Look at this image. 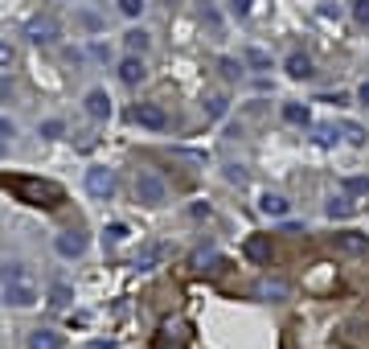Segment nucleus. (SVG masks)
<instances>
[{
  "instance_id": "1",
  "label": "nucleus",
  "mask_w": 369,
  "mask_h": 349,
  "mask_svg": "<svg viewBox=\"0 0 369 349\" xmlns=\"http://www.w3.org/2000/svg\"><path fill=\"white\" fill-rule=\"evenodd\" d=\"M0 185H4V189H12V193H16V202L37 206V210H58V206L66 202L62 185L41 181V177H0Z\"/></svg>"
},
{
  "instance_id": "2",
  "label": "nucleus",
  "mask_w": 369,
  "mask_h": 349,
  "mask_svg": "<svg viewBox=\"0 0 369 349\" xmlns=\"http://www.w3.org/2000/svg\"><path fill=\"white\" fill-rule=\"evenodd\" d=\"M0 284H4V300L12 309H33L37 304V288H33V280H29V272L21 263H8L0 272Z\"/></svg>"
},
{
  "instance_id": "3",
  "label": "nucleus",
  "mask_w": 369,
  "mask_h": 349,
  "mask_svg": "<svg viewBox=\"0 0 369 349\" xmlns=\"http://www.w3.org/2000/svg\"><path fill=\"white\" fill-rule=\"evenodd\" d=\"M115 189H119V181H115V169H107V165H94V169H86V193H90V197H99V202H111V197H115Z\"/></svg>"
},
{
  "instance_id": "4",
  "label": "nucleus",
  "mask_w": 369,
  "mask_h": 349,
  "mask_svg": "<svg viewBox=\"0 0 369 349\" xmlns=\"http://www.w3.org/2000/svg\"><path fill=\"white\" fill-rule=\"evenodd\" d=\"M136 197H140L144 206H164V202H168L164 177H160V173H140V177H136Z\"/></svg>"
},
{
  "instance_id": "5",
  "label": "nucleus",
  "mask_w": 369,
  "mask_h": 349,
  "mask_svg": "<svg viewBox=\"0 0 369 349\" xmlns=\"http://www.w3.org/2000/svg\"><path fill=\"white\" fill-rule=\"evenodd\" d=\"M86 247H90L86 230H62V234L53 239V251H58L62 259H82V255H86Z\"/></svg>"
},
{
  "instance_id": "6",
  "label": "nucleus",
  "mask_w": 369,
  "mask_h": 349,
  "mask_svg": "<svg viewBox=\"0 0 369 349\" xmlns=\"http://www.w3.org/2000/svg\"><path fill=\"white\" fill-rule=\"evenodd\" d=\"M131 119H136L140 128H148V132H164V128H168V115H164L160 103H136V107H131Z\"/></svg>"
},
{
  "instance_id": "7",
  "label": "nucleus",
  "mask_w": 369,
  "mask_h": 349,
  "mask_svg": "<svg viewBox=\"0 0 369 349\" xmlns=\"http://www.w3.org/2000/svg\"><path fill=\"white\" fill-rule=\"evenodd\" d=\"M333 247H337L341 255H366L369 234H361V230H341V234H333Z\"/></svg>"
},
{
  "instance_id": "8",
  "label": "nucleus",
  "mask_w": 369,
  "mask_h": 349,
  "mask_svg": "<svg viewBox=\"0 0 369 349\" xmlns=\"http://www.w3.org/2000/svg\"><path fill=\"white\" fill-rule=\"evenodd\" d=\"M82 107H86V115L90 119H111V95L107 91H86V99H82Z\"/></svg>"
},
{
  "instance_id": "9",
  "label": "nucleus",
  "mask_w": 369,
  "mask_h": 349,
  "mask_svg": "<svg viewBox=\"0 0 369 349\" xmlns=\"http://www.w3.org/2000/svg\"><path fill=\"white\" fill-rule=\"evenodd\" d=\"M283 70H288V78H296V82H304V78H312L316 74V66H312V58L308 53H288V62H283Z\"/></svg>"
},
{
  "instance_id": "10",
  "label": "nucleus",
  "mask_w": 369,
  "mask_h": 349,
  "mask_svg": "<svg viewBox=\"0 0 369 349\" xmlns=\"http://www.w3.org/2000/svg\"><path fill=\"white\" fill-rule=\"evenodd\" d=\"M144 74H148V70H144V58H140V53H127V58L119 62V82H123V86L144 82Z\"/></svg>"
},
{
  "instance_id": "11",
  "label": "nucleus",
  "mask_w": 369,
  "mask_h": 349,
  "mask_svg": "<svg viewBox=\"0 0 369 349\" xmlns=\"http://www.w3.org/2000/svg\"><path fill=\"white\" fill-rule=\"evenodd\" d=\"M259 210H263L267 218H288V214H292V202H288L283 193H263V197H259Z\"/></svg>"
},
{
  "instance_id": "12",
  "label": "nucleus",
  "mask_w": 369,
  "mask_h": 349,
  "mask_svg": "<svg viewBox=\"0 0 369 349\" xmlns=\"http://www.w3.org/2000/svg\"><path fill=\"white\" fill-rule=\"evenodd\" d=\"M242 251H246L251 263H271V239H267V234H251Z\"/></svg>"
},
{
  "instance_id": "13",
  "label": "nucleus",
  "mask_w": 369,
  "mask_h": 349,
  "mask_svg": "<svg viewBox=\"0 0 369 349\" xmlns=\"http://www.w3.org/2000/svg\"><path fill=\"white\" fill-rule=\"evenodd\" d=\"M283 123H292V128H308L312 123V107L308 103H283Z\"/></svg>"
},
{
  "instance_id": "14",
  "label": "nucleus",
  "mask_w": 369,
  "mask_h": 349,
  "mask_svg": "<svg viewBox=\"0 0 369 349\" xmlns=\"http://www.w3.org/2000/svg\"><path fill=\"white\" fill-rule=\"evenodd\" d=\"M29 349H66V337L53 329H33L29 333Z\"/></svg>"
},
{
  "instance_id": "15",
  "label": "nucleus",
  "mask_w": 369,
  "mask_h": 349,
  "mask_svg": "<svg viewBox=\"0 0 369 349\" xmlns=\"http://www.w3.org/2000/svg\"><path fill=\"white\" fill-rule=\"evenodd\" d=\"M353 210H357V202H353L345 189H341V193H333V197H329V206H325V214H329V218H349Z\"/></svg>"
},
{
  "instance_id": "16",
  "label": "nucleus",
  "mask_w": 369,
  "mask_h": 349,
  "mask_svg": "<svg viewBox=\"0 0 369 349\" xmlns=\"http://www.w3.org/2000/svg\"><path fill=\"white\" fill-rule=\"evenodd\" d=\"M160 259H164V247H160V243H152V247H144V251L136 255V267H140V272H152Z\"/></svg>"
},
{
  "instance_id": "17",
  "label": "nucleus",
  "mask_w": 369,
  "mask_h": 349,
  "mask_svg": "<svg viewBox=\"0 0 369 349\" xmlns=\"http://www.w3.org/2000/svg\"><path fill=\"white\" fill-rule=\"evenodd\" d=\"M123 45H127V53H140V58H144V49H148V33H144V29H127V33H123Z\"/></svg>"
},
{
  "instance_id": "18",
  "label": "nucleus",
  "mask_w": 369,
  "mask_h": 349,
  "mask_svg": "<svg viewBox=\"0 0 369 349\" xmlns=\"http://www.w3.org/2000/svg\"><path fill=\"white\" fill-rule=\"evenodd\" d=\"M255 296H263V300H283V296H288V284H279V280H263V284L255 288Z\"/></svg>"
},
{
  "instance_id": "19",
  "label": "nucleus",
  "mask_w": 369,
  "mask_h": 349,
  "mask_svg": "<svg viewBox=\"0 0 369 349\" xmlns=\"http://www.w3.org/2000/svg\"><path fill=\"white\" fill-rule=\"evenodd\" d=\"M53 33H58L53 21H29V37H33L37 45H41V41H53Z\"/></svg>"
},
{
  "instance_id": "20",
  "label": "nucleus",
  "mask_w": 369,
  "mask_h": 349,
  "mask_svg": "<svg viewBox=\"0 0 369 349\" xmlns=\"http://www.w3.org/2000/svg\"><path fill=\"white\" fill-rule=\"evenodd\" d=\"M341 189H345L349 197H366V193H369V177H345Z\"/></svg>"
},
{
  "instance_id": "21",
  "label": "nucleus",
  "mask_w": 369,
  "mask_h": 349,
  "mask_svg": "<svg viewBox=\"0 0 369 349\" xmlns=\"http://www.w3.org/2000/svg\"><path fill=\"white\" fill-rule=\"evenodd\" d=\"M242 62H246V66H255V70H271V53H267V49H246V53H242Z\"/></svg>"
},
{
  "instance_id": "22",
  "label": "nucleus",
  "mask_w": 369,
  "mask_h": 349,
  "mask_svg": "<svg viewBox=\"0 0 369 349\" xmlns=\"http://www.w3.org/2000/svg\"><path fill=\"white\" fill-rule=\"evenodd\" d=\"M37 136H41V140H62V136H66V123H62V119H45V123L37 128Z\"/></svg>"
},
{
  "instance_id": "23",
  "label": "nucleus",
  "mask_w": 369,
  "mask_h": 349,
  "mask_svg": "<svg viewBox=\"0 0 369 349\" xmlns=\"http://www.w3.org/2000/svg\"><path fill=\"white\" fill-rule=\"evenodd\" d=\"M226 103H230L226 95H209V99H205V115H209V119H222V115H226Z\"/></svg>"
},
{
  "instance_id": "24",
  "label": "nucleus",
  "mask_w": 369,
  "mask_h": 349,
  "mask_svg": "<svg viewBox=\"0 0 369 349\" xmlns=\"http://www.w3.org/2000/svg\"><path fill=\"white\" fill-rule=\"evenodd\" d=\"M341 128V136L349 140V144H366V128L361 123H337Z\"/></svg>"
},
{
  "instance_id": "25",
  "label": "nucleus",
  "mask_w": 369,
  "mask_h": 349,
  "mask_svg": "<svg viewBox=\"0 0 369 349\" xmlns=\"http://www.w3.org/2000/svg\"><path fill=\"white\" fill-rule=\"evenodd\" d=\"M127 234H131V230H127L123 222H111V226L103 230V243H127Z\"/></svg>"
},
{
  "instance_id": "26",
  "label": "nucleus",
  "mask_w": 369,
  "mask_h": 349,
  "mask_svg": "<svg viewBox=\"0 0 369 349\" xmlns=\"http://www.w3.org/2000/svg\"><path fill=\"white\" fill-rule=\"evenodd\" d=\"M337 136H341V128H337V123H320V128H316V144H333Z\"/></svg>"
},
{
  "instance_id": "27",
  "label": "nucleus",
  "mask_w": 369,
  "mask_h": 349,
  "mask_svg": "<svg viewBox=\"0 0 369 349\" xmlns=\"http://www.w3.org/2000/svg\"><path fill=\"white\" fill-rule=\"evenodd\" d=\"M70 300H74V292H70L66 284H53V288H49V304H70Z\"/></svg>"
},
{
  "instance_id": "28",
  "label": "nucleus",
  "mask_w": 369,
  "mask_h": 349,
  "mask_svg": "<svg viewBox=\"0 0 369 349\" xmlns=\"http://www.w3.org/2000/svg\"><path fill=\"white\" fill-rule=\"evenodd\" d=\"M115 4H119V12H123V16H131V21L144 12V0H115Z\"/></svg>"
},
{
  "instance_id": "29",
  "label": "nucleus",
  "mask_w": 369,
  "mask_h": 349,
  "mask_svg": "<svg viewBox=\"0 0 369 349\" xmlns=\"http://www.w3.org/2000/svg\"><path fill=\"white\" fill-rule=\"evenodd\" d=\"M353 21L361 29H369V0H353Z\"/></svg>"
},
{
  "instance_id": "30",
  "label": "nucleus",
  "mask_w": 369,
  "mask_h": 349,
  "mask_svg": "<svg viewBox=\"0 0 369 349\" xmlns=\"http://www.w3.org/2000/svg\"><path fill=\"white\" fill-rule=\"evenodd\" d=\"M12 62H16V49H12L8 41H0V70H8Z\"/></svg>"
},
{
  "instance_id": "31",
  "label": "nucleus",
  "mask_w": 369,
  "mask_h": 349,
  "mask_svg": "<svg viewBox=\"0 0 369 349\" xmlns=\"http://www.w3.org/2000/svg\"><path fill=\"white\" fill-rule=\"evenodd\" d=\"M251 4H255V0H230V8H234L238 16H246V12H251Z\"/></svg>"
},
{
  "instance_id": "32",
  "label": "nucleus",
  "mask_w": 369,
  "mask_h": 349,
  "mask_svg": "<svg viewBox=\"0 0 369 349\" xmlns=\"http://www.w3.org/2000/svg\"><path fill=\"white\" fill-rule=\"evenodd\" d=\"M8 136H12V119H4V115H0V140H8Z\"/></svg>"
},
{
  "instance_id": "33",
  "label": "nucleus",
  "mask_w": 369,
  "mask_h": 349,
  "mask_svg": "<svg viewBox=\"0 0 369 349\" xmlns=\"http://www.w3.org/2000/svg\"><path fill=\"white\" fill-rule=\"evenodd\" d=\"M357 99H361V103H366V107H369V78H366V82H361V91H357Z\"/></svg>"
}]
</instances>
